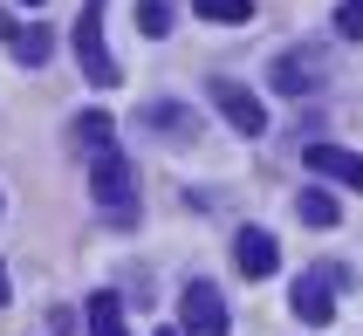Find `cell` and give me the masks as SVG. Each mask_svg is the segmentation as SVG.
Segmentation results:
<instances>
[{
    "label": "cell",
    "mask_w": 363,
    "mask_h": 336,
    "mask_svg": "<svg viewBox=\"0 0 363 336\" xmlns=\"http://www.w3.org/2000/svg\"><path fill=\"white\" fill-rule=\"evenodd\" d=\"M103 7H110V0H82V14H76V62H82V76L96 82V90H117L123 69H117V55H110V41H103Z\"/></svg>",
    "instance_id": "obj_1"
},
{
    "label": "cell",
    "mask_w": 363,
    "mask_h": 336,
    "mask_svg": "<svg viewBox=\"0 0 363 336\" xmlns=\"http://www.w3.org/2000/svg\"><path fill=\"white\" fill-rule=\"evenodd\" d=\"M206 97H213V110H220V117L233 124L240 138H261V131H267V103L254 97L247 82H233V76H213V82H206Z\"/></svg>",
    "instance_id": "obj_2"
},
{
    "label": "cell",
    "mask_w": 363,
    "mask_h": 336,
    "mask_svg": "<svg viewBox=\"0 0 363 336\" xmlns=\"http://www.w3.org/2000/svg\"><path fill=\"white\" fill-rule=\"evenodd\" d=\"M89 193H96V206L110 220H130V165H123V151H96L89 158Z\"/></svg>",
    "instance_id": "obj_3"
},
{
    "label": "cell",
    "mask_w": 363,
    "mask_h": 336,
    "mask_svg": "<svg viewBox=\"0 0 363 336\" xmlns=\"http://www.w3.org/2000/svg\"><path fill=\"white\" fill-rule=\"evenodd\" d=\"M179 336H226V302L213 281H192L179 296Z\"/></svg>",
    "instance_id": "obj_4"
},
{
    "label": "cell",
    "mask_w": 363,
    "mask_h": 336,
    "mask_svg": "<svg viewBox=\"0 0 363 336\" xmlns=\"http://www.w3.org/2000/svg\"><path fill=\"white\" fill-rule=\"evenodd\" d=\"M329 281H343V275H336V268H315V275L295 281V302H288V309H295L308 330H329V323H336V296H329Z\"/></svg>",
    "instance_id": "obj_5"
},
{
    "label": "cell",
    "mask_w": 363,
    "mask_h": 336,
    "mask_svg": "<svg viewBox=\"0 0 363 336\" xmlns=\"http://www.w3.org/2000/svg\"><path fill=\"white\" fill-rule=\"evenodd\" d=\"M267 82H274L281 97H308V90H323V55H315V48H288V55H274Z\"/></svg>",
    "instance_id": "obj_6"
},
{
    "label": "cell",
    "mask_w": 363,
    "mask_h": 336,
    "mask_svg": "<svg viewBox=\"0 0 363 336\" xmlns=\"http://www.w3.org/2000/svg\"><path fill=\"white\" fill-rule=\"evenodd\" d=\"M233 261H240V275L267 281L274 268H281V247H274V234H267V227H240V240H233Z\"/></svg>",
    "instance_id": "obj_7"
},
{
    "label": "cell",
    "mask_w": 363,
    "mask_h": 336,
    "mask_svg": "<svg viewBox=\"0 0 363 336\" xmlns=\"http://www.w3.org/2000/svg\"><path fill=\"white\" fill-rule=\"evenodd\" d=\"M302 158H308L315 178H336V185H357V193H363V158H357V151H343V144H308Z\"/></svg>",
    "instance_id": "obj_8"
},
{
    "label": "cell",
    "mask_w": 363,
    "mask_h": 336,
    "mask_svg": "<svg viewBox=\"0 0 363 336\" xmlns=\"http://www.w3.org/2000/svg\"><path fill=\"white\" fill-rule=\"evenodd\" d=\"M138 124H144V131H158V138H172V144H185L192 131H199V117H192L185 103H144Z\"/></svg>",
    "instance_id": "obj_9"
},
{
    "label": "cell",
    "mask_w": 363,
    "mask_h": 336,
    "mask_svg": "<svg viewBox=\"0 0 363 336\" xmlns=\"http://www.w3.org/2000/svg\"><path fill=\"white\" fill-rule=\"evenodd\" d=\"M69 131H76V144L89 158H96V151H117V117H110V110H82Z\"/></svg>",
    "instance_id": "obj_10"
},
{
    "label": "cell",
    "mask_w": 363,
    "mask_h": 336,
    "mask_svg": "<svg viewBox=\"0 0 363 336\" xmlns=\"http://www.w3.org/2000/svg\"><path fill=\"white\" fill-rule=\"evenodd\" d=\"M82 323H89V336H130L123 330V302L110 296V288H96V296L82 302Z\"/></svg>",
    "instance_id": "obj_11"
},
{
    "label": "cell",
    "mask_w": 363,
    "mask_h": 336,
    "mask_svg": "<svg viewBox=\"0 0 363 336\" xmlns=\"http://www.w3.org/2000/svg\"><path fill=\"white\" fill-rule=\"evenodd\" d=\"M7 48H14V62H28V69H41V62L55 55V35H48V28L35 21V28H21V35L7 41Z\"/></svg>",
    "instance_id": "obj_12"
},
{
    "label": "cell",
    "mask_w": 363,
    "mask_h": 336,
    "mask_svg": "<svg viewBox=\"0 0 363 336\" xmlns=\"http://www.w3.org/2000/svg\"><path fill=\"white\" fill-rule=\"evenodd\" d=\"M295 220H302V227H336V199H329L323 185H308V193L295 199Z\"/></svg>",
    "instance_id": "obj_13"
},
{
    "label": "cell",
    "mask_w": 363,
    "mask_h": 336,
    "mask_svg": "<svg viewBox=\"0 0 363 336\" xmlns=\"http://www.w3.org/2000/svg\"><path fill=\"white\" fill-rule=\"evenodd\" d=\"M192 7H199V21H220V28L254 21V0H192Z\"/></svg>",
    "instance_id": "obj_14"
},
{
    "label": "cell",
    "mask_w": 363,
    "mask_h": 336,
    "mask_svg": "<svg viewBox=\"0 0 363 336\" xmlns=\"http://www.w3.org/2000/svg\"><path fill=\"white\" fill-rule=\"evenodd\" d=\"M138 35H151V41L172 35V14H164V0H138Z\"/></svg>",
    "instance_id": "obj_15"
},
{
    "label": "cell",
    "mask_w": 363,
    "mask_h": 336,
    "mask_svg": "<svg viewBox=\"0 0 363 336\" xmlns=\"http://www.w3.org/2000/svg\"><path fill=\"white\" fill-rule=\"evenodd\" d=\"M336 35H343V41H363V0H343V7H336Z\"/></svg>",
    "instance_id": "obj_16"
},
{
    "label": "cell",
    "mask_w": 363,
    "mask_h": 336,
    "mask_svg": "<svg viewBox=\"0 0 363 336\" xmlns=\"http://www.w3.org/2000/svg\"><path fill=\"white\" fill-rule=\"evenodd\" d=\"M7 296H14V288H7V268H0V309H7Z\"/></svg>",
    "instance_id": "obj_17"
},
{
    "label": "cell",
    "mask_w": 363,
    "mask_h": 336,
    "mask_svg": "<svg viewBox=\"0 0 363 336\" xmlns=\"http://www.w3.org/2000/svg\"><path fill=\"white\" fill-rule=\"evenodd\" d=\"M21 7H41V0H21Z\"/></svg>",
    "instance_id": "obj_18"
},
{
    "label": "cell",
    "mask_w": 363,
    "mask_h": 336,
    "mask_svg": "<svg viewBox=\"0 0 363 336\" xmlns=\"http://www.w3.org/2000/svg\"><path fill=\"white\" fill-rule=\"evenodd\" d=\"M158 336H179V330H158Z\"/></svg>",
    "instance_id": "obj_19"
}]
</instances>
